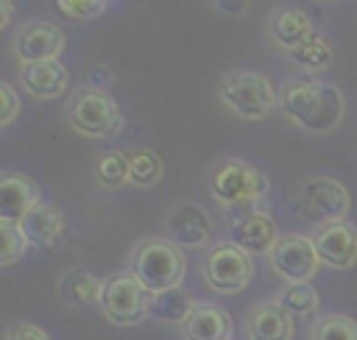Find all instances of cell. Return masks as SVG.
<instances>
[{
    "label": "cell",
    "mask_w": 357,
    "mask_h": 340,
    "mask_svg": "<svg viewBox=\"0 0 357 340\" xmlns=\"http://www.w3.org/2000/svg\"><path fill=\"white\" fill-rule=\"evenodd\" d=\"M279 109L298 128L310 134H329L332 128L340 125L346 100L335 84L307 75V78H293L282 86Z\"/></svg>",
    "instance_id": "1"
},
{
    "label": "cell",
    "mask_w": 357,
    "mask_h": 340,
    "mask_svg": "<svg viewBox=\"0 0 357 340\" xmlns=\"http://www.w3.org/2000/svg\"><path fill=\"white\" fill-rule=\"evenodd\" d=\"M209 190L223 209L245 215L262 209L259 203L268 195V176L243 159H226L212 170Z\"/></svg>",
    "instance_id": "2"
},
{
    "label": "cell",
    "mask_w": 357,
    "mask_h": 340,
    "mask_svg": "<svg viewBox=\"0 0 357 340\" xmlns=\"http://www.w3.org/2000/svg\"><path fill=\"white\" fill-rule=\"evenodd\" d=\"M131 265H134L131 273L151 293H162V290L178 287L184 273H187L184 251L167 237H145L142 242H137Z\"/></svg>",
    "instance_id": "3"
},
{
    "label": "cell",
    "mask_w": 357,
    "mask_h": 340,
    "mask_svg": "<svg viewBox=\"0 0 357 340\" xmlns=\"http://www.w3.org/2000/svg\"><path fill=\"white\" fill-rule=\"evenodd\" d=\"M218 95L223 106L243 120H265L279 106V95L273 84L262 72H254V70L226 72L218 84Z\"/></svg>",
    "instance_id": "4"
},
{
    "label": "cell",
    "mask_w": 357,
    "mask_h": 340,
    "mask_svg": "<svg viewBox=\"0 0 357 340\" xmlns=\"http://www.w3.org/2000/svg\"><path fill=\"white\" fill-rule=\"evenodd\" d=\"M67 123L81 137L106 139L123 128V111L106 89L84 86L73 95V100L67 106Z\"/></svg>",
    "instance_id": "5"
},
{
    "label": "cell",
    "mask_w": 357,
    "mask_h": 340,
    "mask_svg": "<svg viewBox=\"0 0 357 340\" xmlns=\"http://www.w3.org/2000/svg\"><path fill=\"white\" fill-rule=\"evenodd\" d=\"M296 206H298V215L307 223L329 226V223L346 220V215L351 209V198H349V190L340 181H335L329 176H315V178H307L298 187Z\"/></svg>",
    "instance_id": "6"
},
{
    "label": "cell",
    "mask_w": 357,
    "mask_h": 340,
    "mask_svg": "<svg viewBox=\"0 0 357 340\" xmlns=\"http://www.w3.org/2000/svg\"><path fill=\"white\" fill-rule=\"evenodd\" d=\"M151 298H153V293L134 273H117L103 281L98 304L112 323L134 326L145 315H151Z\"/></svg>",
    "instance_id": "7"
},
{
    "label": "cell",
    "mask_w": 357,
    "mask_h": 340,
    "mask_svg": "<svg viewBox=\"0 0 357 340\" xmlns=\"http://www.w3.org/2000/svg\"><path fill=\"white\" fill-rule=\"evenodd\" d=\"M254 276V259L234 242H218L204 259V281L220 295L245 290Z\"/></svg>",
    "instance_id": "8"
},
{
    "label": "cell",
    "mask_w": 357,
    "mask_h": 340,
    "mask_svg": "<svg viewBox=\"0 0 357 340\" xmlns=\"http://www.w3.org/2000/svg\"><path fill=\"white\" fill-rule=\"evenodd\" d=\"M271 268L287 281H310L318 268H321V256L315 251V240L304 237V234H282L279 242L273 245V251L268 254Z\"/></svg>",
    "instance_id": "9"
},
{
    "label": "cell",
    "mask_w": 357,
    "mask_h": 340,
    "mask_svg": "<svg viewBox=\"0 0 357 340\" xmlns=\"http://www.w3.org/2000/svg\"><path fill=\"white\" fill-rule=\"evenodd\" d=\"M64 31L56 22L47 20H33L25 22L17 36H14V53L20 64H36V61H50L59 59V53L64 50Z\"/></svg>",
    "instance_id": "10"
},
{
    "label": "cell",
    "mask_w": 357,
    "mask_h": 340,
    "mask_svg": "<svg viewBox=\"0 0 357 340\" xmlns=\"http://www.w3.org/2000/svg\"><path fill=\"white\" fill-rule=\"evenodd\" d=\"M315 251L321 256V265H329L335 270L351 268L357 262V226L349 220L321 226L315 234Z\"/></svg>",
    "instance_id": "11"
},
{
    "label": "cell",
    "mask_w": 357,
    "mask_h": 340,
    "mask_svg": "<svg viewBox=\"0 0 357 340\" xmlns=\"http://www.w3.org/2000/svg\"><path fill=\"white\" fill-rule=\"evenodd\" d=\"M231 242L240 245L245 254H271L273 245L279 242V229L273 223V217L262 209H254V212H245V215H237L231 220Z\"/></svg>",
    "instance_id": "12"
},
{
    "label": "cell",
    "mask_w": 357,
    "mask_h": 340,
    "mask_svg": "<svg viewBox=\"0 0 357 340\" xmlns=\"http://www.w3.org/2000/svg\"><path fill=\"white\" fill-rule=\"evenodd\" d=\"M167 240L178 248H201L212 237V217L195 203H181L167 215Z\"/></svg>",
    "instance_id": "13"
},
{
    "label": "cell",
    "mask_w": 357,
    "mask_h": 340,
    "mask_svg": "<svg viewBox=\"0 0 357 340\" xmlns=\"http://www.w3.org/2000/svg\"><path fill=\"white\" fill-rule=\"evenodd\" d=\"M20 81L31 98L50 100L67 92L70 72L59 59H50V61H36V64H20Z\"/></svg>",
    "instance_id": "14"
},
{
    "label": "cell",
    "mask_w": 357,
    "mask_h": 340,
    "mask_svg": "<svg viewBox=\"0 0 357 340\" xmlns=\"http://www.w3.org/2000/svg\"><path fill=\"white\" fill-rule=\"evenodd\" d=\"M39 201V187L22 173H3L0 178V220L20 223Z\"/></svg>",
    "instance_id": "15"
},
{
    "label": "cell",
    "mask_w": 357,
    "mask_h": 340,
    "mask_svg": "<svg viewBox=\"0 0 357 340\" xmlns=\"http://www.w3.org/2000/svg\"><path fill=\"white\" fill-rule=\"evenodd\" d=\"M293 315L279 301H262L248 315L251 340H293Z\"/></svg>",
    "instance_id": "16"
},
{
    "label": "cell",
    "mask_w": 357,
    "mask_h": 340,
    "mask_svg": "<svg viewBox=\"0 0 357 340\" xmlns=\"http://www.w3.org/2000/svg\"><path fill=\"white\" fill-rule=\"evenodd\" d=\"M184 340H229L231 337V318L218 304H198L181 323Z\"/></svg>",
    "instance_id": "17"
},
{
    "label": "cell",
    "mask_w": 357,
    "mask_h": 340,
    "mask_svg": "<svg viewBox=\"0 0 357 340\" xmlns=\"http://www.w3.org/2000/svg\"><path fill=\"white\" fill-rule=\"evenodd\" d=\"M315 31H312V20L301 11V8H276L271 17H268V36L273 39V45L276 47H282V50H293V47H298L301 42H307L310 36H312Z\"/></svg>",
    "instance_id": "18"
},
{
    "label": "cell",
    "mask_w": 357,
    "mask_h": 340,
    "mask_svg": "<svg viewBox=\"0 0 357 340\" xmlns=\"http://www.w3.org/2000/svg\"><path fill=\"white\" fill-rule=\"evenodd\" d=\"M20 229L25 231L28 242L31 245H39V248H50L56 245L61 237H64V217L56 206L50 203H36L22 220H20Z\"/></svg>",
    "instance_id": "19"
},
{
    "label": "cell",
    "mask_w": 357,
    "mask_h": 340,
    "mask_svg": "<svg viewBox=\"0 0 357 340\" xmlns=\"http://www.w3.org/2000/svg\"><path fill=\"white\" fill-rule=\"evenodd\" d=\"M100 290H103V281L98 276H92L89 270H70L61 276L59 281V295L67 301V304H92V301H100Z\"/></svg>",
    "instance_id": "20"
},
{
    "label": "cell",
    "mask_w": 357,
    "mask_h": 340,
    "mask_svg": "<svg viewBox=\"0 0 357 340\" xmlns=\"http://www.w3.org/2000/svg\"><path fill=\"white\" fill-rule=\"evenodd\" d=\"M192 307H195V301L181 287L153 293V298H151V315L156 320H165V323H184L187 315L192 312Z\"/></svg>",
    "instance_id": "21"
},
{
    "label": "cell",
    "mask_w": 357,
    "mask_h": 340,
    "mask_svg": "<svg viewBox=\"0 0 357 340\" xmlns=\"http://www.w3.org/2000/svg\"><path fill=\"white\" fill-rule=\"evenodd\" d=\"M287 56H290V61L298 64L301 70L318 72V70H324V67L332 64V59H335V47H332V42H329L326 36L312 33L307 42H301L298 47H293Z\"/></svg>",
    "instance_id": "22"
},
{
    "label": "cell",
    "mask_w": 357,
    "mask_h": 340,
    "mask_svg": "<svg viewBox=\"0 0 357 340\" xmlns=\"http://www.w3.org/2000/svg\"><path fill=\"white\" fill-rule=\"evenodd\" d=\"M162 173H165V164H162L159 153H153L151 148H137L128 153V184L131 187L148 190V187L159 184Z\"/></svg>",
    "instance_id": "23"
},
{
    "label": "cell",
    "mask_w": 357,
    "mask_h": 340,
    "mask_svg": "<svg viewBox=\"0 0 357 340\" xmlns=\"http://www.w3.org/2000/svg\"><path fill=\"white\" fill-rule=\"evenodd\" d=\"M95 178L106 190H117L128 184V153L123 150H106L95 164Z\"/></svg>",
    "instance_id": "24"
},
{
    "label": "cell",
    "mask_w": 357,
    "mask_h": 340,
    "mask_svg": "<svg viewBox=\"0 0 357 340\" xmlns=\"http://www.w3.org/2000/svg\"><path fill=\"white\" fill-rule=\"evenodd\" d=\"M276 301L290 312V315H310L318 309V293L310 281H293L284 284V290L276 295Z\"/></svg>",
    "instance_id": "25"
},
{
    "label": "cell",
    "mask_w": 357,
    "mask_h": 340,
    "mask_svg": "<svg viewBox=\"0 0 357 340\" xmlns=\"http://www.w3.org/2000/svg\"><path fill=\"white\" fill-rule=\"evenodd\" d=\"M28 251V237L20 229V223H8L0 220V265H14L17 259H22Z\"/></svg>",
    "instance_id": "26"
},
{
    "label": "cell",
    "mask_w": 357,
    "mask_h": 340,
    "mask_svg": "<svg viewBox=\"0 0 357 340\" xmlns=\"http://www.w3.org/2000/svg\"><path fill=\"white\" fill-rule=\"evenodd\" d=\"M310 340H357V320L346 315H324L312 326Z\"/></svg>",
    "instance_id": "27"
},
{
    "label": "cell",
    "mask_w": 357,
    "mask_h": 340,
    "mask_svg": "<svg viewBox=\"0 0 357 340\" xmlns=\"http://www.w3.org/2000/svg\"><path fill=\"white\" fill-rule=\"evenodd\" d=\"M56 8L64 14V17H73V20H92V17H100L103 14V3L98 0H53Z\"/></svg>",
    "instance_id": "28"
},
{
    "label": "cell",
    "mask_w": 357,
    "mask_h": 340,
    "mask_svg": "<svg viewBox=\"0 0 357 340\" xmlns=\"http://www.w3.org/2000/svg\"><path fill=\"white\" fill-rule=\"evenodd\" d=\"M20 114V98L11 89V84H0V125H11Z\"/></svg>",
    "instance_id": "29"
},
{
    "label": "cell",
    "mask_w": 357,
    "mask_h": 340,
    "mask_svg": "<svg viewBox=\"0 0 357 340\" xmlns=\"http://www.w3.org/2000/svg\"><path fill=\"white\" fill-rule=\"evenodd\" d=\"M6 340H50V337H47L45 329L20 320V323H11V326L6 329Z\"/></svg>",
    "instance_id": "30"
},
{
    "label": "cell",
    "mask_w": 357,
    "mask_h": 340,
    "mask_svg": "<svg viewBox=\"0 0 357 340\" xmlns=\"http://www.w3.org/2000/svg\"><path fill=\"white\" fill-rule=\"evenodd\" d=\"M248 3L251 0H218V8L226 11V14H240V11L248 8Z\"/></svg>",
    "instance_id": "31"
},
{
    "label": "cell",
    "mask_w": 357,
    "mask_h": 340,
    "mask_svg": "<svg viewBox=\"0 0 357 340\" xmlns=\"http://www.w3.org/2000/svg\"><path fill=\"white\" fill-rule=\"evenodd\" d=\"M106 81H112V70H106V67H95V70H92V84H89V86L103 89Z\"/></svg>",
    "instance_id": "32"
},
{
    "label": "cell",
    "mask_w": 357,
    "mask_h": 340,
    "mask_svg": "<svg viewBox=\"0 0 357 340\" xmlns=\"http://www.w3.org/2000/svg\"><path fill=\"white\" fill-rule=\"evenodd\" d=\"M14 20V3L11 0H0V25L8 28Z\"/></svg>",
    "instance_id": "33"
},
{
    "label": "cell",
    "mask_w": 357,
    "mask_h": 340,
    "mask_svg": "<svg viewBox=\"0 0 357 340\" xmlns=\"http://www.w3.org/2000/svg\"><path fill=\"white\" fill-rule=\"evenodd\" d=\"M98 3H103V6H109V3H112V0H98Z\"/></svg>",
    "instance_id": "34"
}]
</instances>
